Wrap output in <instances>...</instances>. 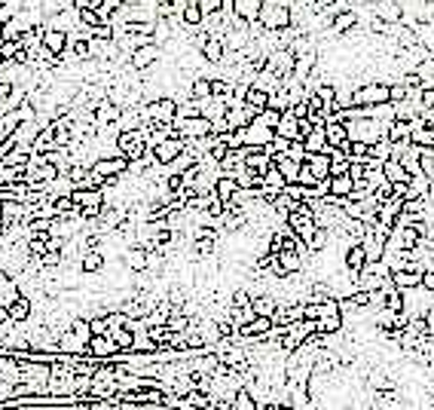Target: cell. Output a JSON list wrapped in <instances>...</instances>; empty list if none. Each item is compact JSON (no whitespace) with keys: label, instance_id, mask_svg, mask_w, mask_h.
I'll use <instances>...</instances> for the list:
<instances>
[{"label":"cell","instance_id":"7c38bea8","mask_svg":"<svg viewBox=\"0 0 434 410\" xmlns=\"http://www.w3.org/2000/svg\"><path fill=\"white\" fill-rule=\"evenodd\" d=\"M422 273H425L422 264H413V267H407V269H398V273H392V285L398 291H419Z\"/></svg>","mask_w":434,"mask_h":410},{"label":"cell","instance_id":"836d02e7","mask_svg":"<svg viewBox=\"0 0 434 410\" xmlns=\"http://www.w3.org/2000/svg\"><path fill=\"white\" fill-rule=\"evenodd\" d=\"M245 104L248 107H254V111H263V107H269V92L266 89H260V86H248L245 92Z\"/></svg>","mask_w":434,"mask_h":410},{"label":"cell","instance_id":"5b68a950","mask_svg":"<svg viewBox=\"0 0 434 410\" xmlns=\"http://www.w3.org/2000/svg\"><path fill=\"white\" fill-rule=\"evenodd\" d=\"M175 135L184 138V141H202V138L214 135V123L205 120L202 113L199 117H187V120H175Z\"/></svg>","mask_w":434,"mask_h":410},{"label":"cell","instance_id":"1f68e13d","mask_svg":"<svg viewBox=\"0 0 434 410\" xmlns=\"http://www.w3.org/2000/svg\"><path fill=\"white\" fill-rule=\"evenodd\" d=\"M275 166H278V172L284 175V181L294 184V181H297L300 166H303V162H294L291 157H284V153H275Z\"/></svg>","mask_w":434,"mask_h":410},{"label":"cell","instance_id":"f35d334b","mask_svg":"<svg viewBox=\"0 0 434 410\" xmlns=\"http://www.w3.org/2000/svg\"><path fill=\"white\" fill-rule=\"evenodd\" d=\"M89 328H92V337H98V334H111L107 315H92V319H89Z\"/></svg>","mask_w":434,"mask_h":410},{"label":"cell","instance_id":"e575fe53","mask_svg":"<svg viewBox=\"0 0 434 410\" xmlns=\"http://www.w3.org/2000/svg\"><path fill=\"white\" fill-rule=\"evenodd\" d=\"M190 98L199 104L208 102V98H211V77H196L193 86H190Z\"/></svg>","mask_w":434,"mask_h":410},{"label":"cell","instance_id":"ee69618b","mask_svg":"<svg viewBox=\"0 0 434 410\" xmlns=\"http://www.w3.org/2000/svg\"><path fill=\"white\" fill-rule=\"evenodd\" d=\"M419 102H422V107L434 111V89H422V92H419Z\"/></svg>","mask_w":434,"mask_h":410},{"label":"cell","instance_id":"c3c4849f","mask_svg":"<svg viewBox=\"0 0 434 410\" xmlns=\"http://www.w3.org/2000/svg\"><path fill=\"white\" fill-rule=\"evenodd\" d=\"M0 43H3V28H0Z\"/></svg>","mask_w":434,"mask_h":410},{"label":"cell","instance_id":"83f0119b","mask_svg":"<svg viewBox=\"0 0 434 410\" xmlns=\"http://www.w3.org/2000/svg\"><path fill=\"white\" fill-rule=\"evenodd\" d=\"M303 147H306V153H328L330 147H328V135H324V126H315L312 132L303 138Z\"/></svg>","mask_w":434,"mask_h":410},{"label":"cell","instance_id":"ffe728a7","mask_svg":"<svg viewBox=\"0 0 434 410\" xmlns=\"http://www.w3.org/2000/svg\"><path fill=\"white\" fill-rule=\"evenodd\" d=\"M343 267H346V273H352V276H358L361 269L367 267V254H364L361 242H355V245H346V254H343Z\"/></svg>","mask_w":434,"mask_h":410},{"label":"cell","instance_id":"74e56055","mask_svg":"<svg viewBox=\"0 0 434 410\" xmlns=\"http://www.w3.org/2000/svg\"><path fill=\"white\" fill-rule=\"evenodd\" d=\"M419 166H422V175L428 178V181H434V147H419Z\"/></svg>","mask_w":434,"mask_h":410},{"label":"cell","instance_id":"44dd1931","mask_svg":"<svg viewBox=\"0 0 434 410\" xmlns=\"http://www.w3.org/2000/svg\"><path fill=\"white\" fill-rule=\"evenodd\" d=\"M410 144L413 147H434V129L431 126H425L422 117H416L413 123H410Z\"/></svg>","mask_w":434,"mask_h":410},{"label":"cell","instance_id":"8d00e7d4","mask_svg":"<svg viewBox=\"0 0 434 410\" xmlns=\"http://www.w3.org/2000/svg\"><path fill=\"white\" fill-rule=\"evenodd\" d=\"M328 245H330V230L319 227V230H315V236L309 239V254H321Z\"/></svg>","mask_w":434,"mask_h":410},{"label":"cell","instance_id":"681fc988","mask_svg":"<svg viewBox=\"0 0 434 410\" xmlns=\"http://www.w3.org/2000/svg\"><path fill=\"white\" fill-rule=\"evenodd\" d=\"M184 3H196V0H184Z\"/></svg>","mask_w":434,"mask_h":410},{"label":"cell","instance_id":"8992f818","mask_svg":"<svg viewBox=\"0 0 434 410\" xmlns=\"http://www.w3.org/2000/svg\"><path fill=\"white\" fill-rule=\"evenodd\" d=\"M162 58H166V49H162L159 43H147V46H138L129 56V68L138 74H147V71H153Z\"/></svg>","mask_w":434,"mask_h":410},{"label":"cell","instance_id":"f546056e","mask_svg":"<svg viewBox=\"0 0 434 410\" xmlns=\"http://www.w3.org/2000/svg\"><path fill=\"white\" fill-rule=\"evenodd\" d=\"M306 166L312 168L315 181H321V178H330V157H328V153H309V157H306Z\"/></svg>","mask_w":434,"mask_h":410},{"label":"cell","instance_id":"d6a6232c","mask_svg":"<svg viewBox=\"0 0 434 410\" xmlns=\"http://www.w3.org/2000/svg\"><path fill=\"white\" fill-rule=\"evenodd\" d=\"M230 407L232 410H260V404H257V398L251 395V389L248 386H242V389L232 395V401H230Z\"/></svg>","mask_w":434,"mask_h":410},{"label":"cell","instance_id":"bcb514c9","mask_svg":"<svg viewBox=\"0 0 434 410\" xmlns=\"http://www.w3.org/2000/svg\"><path fill=\"white\" fill-rule=\"evenodd\" d=\"M260 410H297L294 404H260Z\"/></svg>","mask_w":434,"mask_h":410},{"label":"cell","instance_id":"ac0fdd59","mask_svg":"<svg viewBox=\"0 0 434 410\" xmlns=\"http://www.w3.org/2000/svg\"><path fill=\"white\" fill-rule=\"evenodd\" d=\"M232 13L242 22H248V25H257V19L263 13V0H232Z\"/></svg>","mask_w":434,"mask_h":410},{"label":"cell","instance_id":"9a60e30c","mask_svg":"<svg viewBox=\"0 0 434 410\" xmlns=\"http://www.w3.org/2000/svg\"><path fill=\"white\" fill-rule=\"evenodd\" d=\"M199 52L205 56L208 65L217 68V65H223V58H227V43H223L220 34H211V31H208V40H205V46Z\"/></svg>","mask_w":434,"mask_h":410},{"label":"cell","instance_id":"ba28073f","mask_svg":"<svg viewBox=\"0 0 434 410\" xmlns=\"http://www.w3.org/2000/svg\"><path fill=\"white\" fill-rule=\"evenodd\" d=\"M89 168H92V172H95L98 178H104V181L111 184L113 178H122V175L129 172V159L122 157V153H116V157H102V159H95Z\"/></svg>","mask_w":434,"mask_h":410},{"label":"cell","instance_id":"cb8c5ba5","mask_svg":"<svg viewBox=\"0 0 434 410\" xmlns=\"http://www.w3.org/2000/svg\"><path fill=\"white\" fill-rule=\"evenodd\" d=\"M236 193H239V184H236V178L232 175H220L217 178V184H214V196L220 199L223 205H232V199H236Z\"/></svg>","mask_w":434,"mask_h":410},{"label":"cell","instance_id":"9c48e42d","mask_svg":"<svg viewBox=\"0 0 434 410\" xmlns=\"http://www.w3.org/2000/svg\"><path fill=\"white\" fill-rule=\"evenodd\" d=\"M242 157H245V168L263 175L275 162V150H273V144L269 147H242Z\"/></svg>","mask_w":434,"mask_h":410},{"label":"cell","instance_id":"d590c367","mask_svg":"<svg viewBox=\"0 0 434 410\" xmlns=\"http://www.w3.org/2000/svg\"><path fill=\"white\" fill-rule=\"evenodd\" d=\"M385 138H389V144H410V123L394 120L389 126V132H385Z\"/></svg>","mask_w":434,"mask_h":410},{"label":"cell","instance_id":"d4e9b609","mask_svg":"<svg viewBox=\"0 0 434 410\" xmlns=\"http://www.w3.org/2000/svg\"><path fill=\"white\" fill-rule=\"evenodd\" d=\"M43 46L49 52H56V56H61V52L67 49V34L65 31H58V28H46L43 25Z\"/></svg>","mask_w":434,"mask_h":410},{"label":"cell","instance_id":"6da1fadb","mask_svg":"<svg viewBox=\"0 0 434 410\" xmlns=\"http://www.w3.org/2000/svg\"><path fill=\"white\" fill-rule=\"evenodd\" d=\"M389 126H392V123L364 117V120H348V123H346V132H348V141H352V144H367V147H373V144H379V141L385 138Z\"/></svg>","mask_w":434,"mask_h":410},{"label":"cell","instance_id":"2e32d148","mask_svg":"<svg viewBox=\"0 0 434 410\" xmlns=\"http://www.w3.org/2000/svg\"><path fill=\"white\" fill-rule=\"evenodd\" d=\"M122 267H126L131 276L147 273V249H141V245H131V249H126V251H122Z\"/></svg>","mask_w":434,"mask_h":410},{"label":"cell","instance_id":"b9f144b4","mask_svg":"<svg viewBox=\"0 0 434 410\" xmlns=\"http://www.w3.org/2000/svg\"><path fill=\"white\" fill-rule=\"evenodd\" d=\"M422 291H428L434 294V267H425V273H422V285H419Z\"/></svg>","mask_w":434,"mask_h":410},{"label":"cell","instance_id":"60d3db41","mask_svg":"<svg viewBox=\"0 0 434 410\" xmlns=\"http://www.w3.org/2000/svg\"><path fill=\"white\" fill-rule=\"evenodd\" d=\"M199 10H202L205 19L208 15H217V13H223V0H199Z\"/></svg>","mask_w":434,"mask_h":410},{"label":"cell","instance_id":"d6986e66","mask_svg":"<svg viewBox=\"0 0 434 410\" xmlns=\"http://www.w3.org/2000/svg\"><path fill=\"white\" fill-rule=\"evenodd\" d=\"M275 135L284 138V141H303L300 138V120L294 117V111H282V120L275 126Z\"/></svg>","mask_w":434,"mask_h":410},{"label":"cell","instance_id":"f6af8a7d","mask_svg":"<svg viewBox=\"0 0 434 410\" xmlns=\"http://www.w3.org/2000/svg\"><path fill=\"white\" fill-rule=\"evenodd\" d=\"M312 129H315V126H312L309 120H300V138H306L309 132H312Z\"/></svg>","mask_w":434,"mask_h":410},{"label":"cell","instance_id":"5bb4252c","mask_svg":"<svg viewBox=\"0 0 434 410\" xmlns=\"http://www.w3.org/2000/svg\"><path fill=\"white\" fill-rule=\"evenodd\" d=\"M31 315H34V300H31L28 294H19V297L6 306V319L15 322V324H25Z\"/></svg>","mask_w":434,"mask_h":410},{"label":"cell","instance_id":"52a82bcc","mask_svg":"<svg viewBox=\"0 0 434 410\" xmlns=\"http://www.w3.org/2000/svg\"><path fill=\"white\" fill-rule=\"evenodd\" d=\"M236 138H239V144H242V147H269V144H273V138H275V132L266 126V123H260L257 117H254L245 129H239Z\"/></svg>","mask_w":434,"mask_h":410},{"label":"cell","instance_id":"7bdbcfd3","mask_svg":"<svg viewBox=\"0 0 434 410\" xmlns=\"http://www.w3.org/2000/svg\"><path fill=\"white\" fill-rule=\"evenodd\" d=\"M422 319H425V334H428V337H434V303H431V306L422 313Z\"/></svg>","mask_w":434,"mask_h":410},{"label":"cell","instance_id":"484cf974","mask_svg":"<svg viewBox=\"0 0 434 410\" xmlns=\"http://www.w3.org/2000/svg\"><path fill=\"white\" fill-rule=\"evenodd\" d=\"M383 175L389 184H410V172L401 166V159H394V157L383 162Z\"/></svg>","mask_w":434,"mask_h":410},{"label":"cell","instance_id":"ab89813d","mask_svg":"<svg viewBox=\"0 0 434 410\" xmlns=\"http://www.w3.org/2000/svg\"><path fill=\"white\" fill-rule=\"evenodd\" d=\"M257 120H260V123H266V126L275 132V126H278V120H282V113L273 111V107H263V111L257 113Z\"/></svg>","mask_w":434,"mask_h":410},{"label":"cell","instance_id":"4dcf8cb0","mask_svg":"<svg viewBox=\"0 0 434 410\" xmlns=\"http://www.w3.org/2000/svg\"><path fill=\"white\" fill-rule=\"evenodd\" d=\"M111 340L116 343V349L120 352H131V346H135V331L129 328H111Z\"/></svg>","mask_w":434,"mask_h":410},{"label":"cell","instance_id":"7402d4cb","mask_svg":"<svg viewBox=\"0 0 434 410\" xmlns=\"http://www.w3.org/2000/svg\"><path fill=\"white\" fill-rule=\"evenodd\" d=\"M104 267H107V258H104L102 249L80 254V273L83 276H98V273H104Z\"/></svg>","mask_w":434,"mask_h":410},{"label":"cell","instance_id":"7a4b0ae2","mask_svg":"<svg viewBox=\"0 0 434 410\" xmlns=\"http://www.w3.org/2000/svg\"><path fill=\"white\" fill-rule=\"evenodd\" d=\"M312 334H315V322H312V319H300V322L288 324V328L282 331V337H278L275 343H278V349H282L284 355H291V352H297L300 346H303Z\"/></svg>","mask_w":434,"mask_h":410},{"label":"cell","instance_id":"4fadbf2b","mask_svg":"<svg viewBox=\"0 0 434 410\" xmlns=\"http://www.w3.org/2000/svg\"><path fill=\"white\" fill-rule=\"evenodd\" d=\"M373 19L394 28V25H401V19H404V6H401L398 0H376L373 3Z\"/></svg>","mask_w":434,"mask_h":410},{"label":"cell","instance_id":"4316f807","mask_svg":"<svg viewBox=\"0 0 434 410\" xmlns=\"http://www.w3.org/2000/svg\"><path fill=\"white\" fill-rule=\"evenodd\" d=\"M324 135H328V147H343L348 141L346 123H339V120H328V123H324Z\"/></svg>","mask_w":434,"mask_h":410},{"label":"cell","instance_id":"3957f363","mask_svg":"<svg viewBox=\"0 0 434 410\" xmlns=\"http://www.w3.org/2000/svg\"><path fill=\"white\" fill-rule=\"evenodd\" d=\"M389 233H392V230L383 227V223H376V221L367 227V233H364V239H361V249H364V254H367V264H376V260L385 258Z\"/></svg>","mask_w":434,"mask_h":410},{"label":"cell","instance_id":"e0dca14e","mask_svg":"<svg viewBox=\"0 0 434 410\" xmlns=\"http://www.w3.org/2000/svg\"><path fill=\"white\" fill-rule=\"evenodd\" d=\"M116 352H120V349H116V343L111 340V334H98V337H92V340H89V346H86V355H92V358H113Z\"/></svg>","mask_w":434,"mask_h":410},{"label":"cell","instance_id":"603a6c76","mask_svg":"<svg viewBox=\"0 0 434 410\" xmlns=\"http://www.w3.org/2000/svg\"><path fill=\"white\" fill-rule=\"evenodd\" d=\"M251 309H254V315H260V319H273V315H275V309H278V297H275L273 291L254 294Z\"/></svg>","mask_w":434,"mask_h":410},{"label":"cell","instance_id":"8fae6325","mask_svg":"<svg viewBox=\"0 0 434 410\" xmlns=\"http://www.w3.org/2000/svg\"><path fill=\"white\" fill-rule=\"evenodd\" d=\"M361 25V19H358V13L355 10H343V13H337L330 19V25H328V31H324V34H330L333 40H339V37H346L348 31H355Z\"/></svg>","mask_w":434,"mask_h":410},{"label":"cell","instance_id":"f1b7e54d","mask_svg":"<svg viewBox=\"0 0 434 410\" xmlns=\"http://www.w3.org/2000/svg\"><path fill=\"white\" fill-rule=\"evenodd\" d=\"M330 196H337V199L355 196V181L348 175H330Z\"/></svg>","mask_w":434,"mask_h":410},{"label":"cell","instance_id":"277c9868","mask_svg":"<svg viewBox=\"0 0 434 410\" xmlns=\"http://www.w3.org/2000/svg\"><path fill=\"white\" fill-rule=\"evenodd\" d=\"M389 282H392V269L385 267L383 260H376V264H367L358 276H355V285H358V291H379V288H385Z\"/></svg>","mask_w":434,"mask_h":410},{"label":"cell","instance_id":"7dc6e473","mask_svg":"<svg viewBox=\"0 0 434 410\" xmlns=\"http://www.w3.org/2000/svg\"><path fill=\"white\" fill-rule=\"evenodd\" d=\"M6 227H10V223H6L3 218H0V239H3V233H6Z\"/></svg>","mask_w":434,"mask_h":410},{"label":"cell","instance_id":"30bf717a","mask_svg":"<svg viewBox=\"0 0 434 410\" xmlns=\"http://www.w3.org/2000/svg\"><path fill=\"white\" fill-rule=\"evenodd\" d=\"M153 157H156V166H172V162L181 157L184 150H187V141L184 138H166V141H159L156 147H150Z\"/></svg>","mask_w":434,"mask_h":410}]
</instances>
